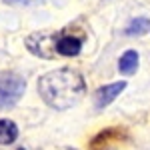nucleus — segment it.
<instances>
[{
	"label": "nucleus",
	"instance_id": "1",
	"mask_svg": "<svg viewBox=\"0 0 150 150\" xmlns=\"http://www.w3.org/2000/svg\"><path fill=\"white\" fill-rule=\"evenodd\" d=\"M38 92L48 106L56 110H66L76 102H80V98L86 92V82L76 70L58 68L40 76Z\"/></svg>",
	"mask_w": 150,
	"mask_h": 150
},
{
	"label": "nucleus",
	"instance_id": "2",
	"mask_svg": "<svg viewBox=\"0 0 150 150\" xmlns=\"http://www.w3.org/2000/svg\"><path fill=\"white\" fill-rule=\"evenodd\" d=\"M24 90H26V80L20 74L10 70L0 72V110L12 108L22 98Z\"/></svg>",
	"mask_w": 150,
	"mask_h": 150
},
{
	"label": "nucleus",
	"instance_id": "3",
	"mask_svg": "<svg viewBox=\"0 0 150 150\" xmlns=\"http://www.w3.org/2000/svg\"><path fill=\"white\" fill-rule=\"evenodd\" d=\"M26 48L40 58H54V34H44V32H36L26 38Z\"/></svg>",
	"mask_w": 150,
	"mask_h": 150
},
{
	"label": "nucleus",
	"instance_id": "4",
	"mask_svg": "<svg viewBox=\"0 0 150 150\" xmlns=\"http://www.w3.org/2000/svg\"><path fill=\"white\" fill-rule=\"evenodd\" d=\"M82 50V38L72 36L68 32L54 34V52L60 56H76Z\"/></svg>",
	"mask_w": 150,
	"mask_h": 150
},
{
	"label": "nucleus",
	"instance_id": "5",
	"mask_svg": "<svg viewBox=\"0 0 150 150\" xmlns=\"http://www.w3.org/2000/svg\"><path fill=\"white\" fill-rule=\"evenodd\" d=\"M124 88H126V82H124V80L98 88V90L94 92V106H96V108H104V106H108V104L112 102V100H114Z\"/></svg>",
	"mask_w": 150,
	"mask_h": 150
},
{
	"label": "nucleus",
	"instance_id": "6",
	"mask_svg": "<svg viewBox=\"0 0 150 150\" xmlns=\"http://www.w3.org/2000/svg\"><path fill=\"white\" fill-rule=\"evenodd\" d=\"M118 70H120V74H124V76H130V74H134L136 70H138V54L134 52V50H126L120 60H118Z\"/></svg>",
	"mask_w": 150,
	"mask_h": 150
},
{
	"label": "nucleus",
	"instance_id": "7",
	"mask_svg": "<svg viewBox=\"0 0 150 150\" xmlns=\"http://www.w3.org/2000/svg\"><path fill=\"white\" fill-rule=\"evenodd\" d=\"M16 138H18V128H16V124L12 120H8V118H2L0 120V144L2 146L12 144Z\"/></svg>",
	"mask_w": 150,
	"mask_h": 150
},
{
	"label": "nucleus",
	"instance_id": "8",
	"mask_svg": "<svg viewBox=\"0 0 150 150\" xmlns=\"http://www.w3.org/2000/svg\"><path fill=\"white\" fill-rule=\"evenodd\" d=\"M148 30H150V18H146V16H138V18H134V20L126 26L124 34L126 36H144Z\"/></svg>",
	"mask_w": 150,
	"mask_h": 150
},
{
	"label": "nucleus",
	"instance_id": "9",
	"mask_svg": "<svg viewBox=\"0 0 150 150\" xmlns=\"http://www.w3.org/2000/svg\"><path fill=\"white\" fill-rule=\"evenodd\" d=\"M4 2L10 4V6H36L42 0H4Z\"/></svg>",
	"mask_w": 150,
	"mask_h": 150
}]
</instances>
